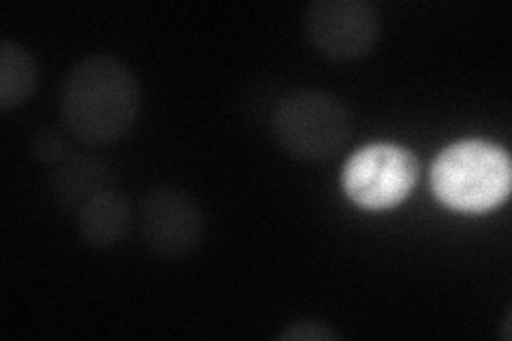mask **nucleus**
I'll return each mask as SVG.
<instances>
[{
    "label": "nucleus",
    "instance_id": "obj_3",
    "mask_svg": "<svg viewBox=\"0 0 512 341\" xmlns=\"http://www.w3.org/2000/svg\"><path fill=\"white\" fill-rule=\"evenodd\" d=\"M269 131L284 154L303 162H320L346 148L355 133V118L340 96L299 88L276 103Z\"/></svg>",
    "mask_w": 512,
    "mask_h": 341
},
{
    "label": "nucleus",
    "instance_id": "obj_10",
    "mask_svg": "<svg viewBox=\"0 0 512 341\" xmlns=\"http://www.w3.org/2000/svg\"><path fill=\"white\" fill-rule=\"evenodd\" d=\"M30 148H32V156H35L45 167H58L60 162H64L73 154L69 139L62 133L54 131V128H43V131H39L35 139H32Z\"/></svg>",
    "mask_w": 512,
    "mask_h": 341
},
{
    "label": "nucleus",
    "instance_id": "obj_12",
    "mask_svg": "<svg viewBox=\"0 0 512 341\" xmlns=\"http://www.w3.org/2000/svg\"><path fill=\"white\" fill-rule=\"evenodd\" d=\"M510 322H512V314L508 312L506 318H504V339L506 341H510V337H512V324Z\"/></svg>",
    "mask_w": 512,
    "mask_h": 341
},
{
    "label": "nucleus",
    "instance_id": "obj_1",
    "mask_svg": "<svg viewBox=\"0 0 512 341\" xmlns=\"http://www.w3.org/2000/svg\"><path fill=\"white\" fill-rule=\"evenodd\" d=\"M143 94L124 60L90 54L73 64L60 88V120L67 133L88 148H107L133 133Z\"/></svg>",
    "mask_w": 512,
    "mask_h": 341
},
{
    "label": "nucleus",
    "instance_id": "obj_11",
    "mask_svg": "<svg viewBox=\"0 0 512 341\" xmlns=\"http://www.w3.org/2000/svg\"><path fill=\"white\" fill-rule=\"evenodd\" d=\"M342 333L335 331L331 324L312 320V318H301L286 322L276 335L278 341H335L340 339Z\"/></svg>",
    "mask_w": 512,
    "mask_h": 341
},
{
    "label": "nucleus",
    "instance_id": "obj_4",
    "mask_svg": "<svg viewBox=\"0 0 512 341\" xmlns=\"http://www.w3.org/2000/svg\"><path fill=\"white\" fill-rule=\"evenodd\" d=\"M421 175V162L404 145L372 143L342 169V190L361 209L384 211L404 203Z\"/></svg>",
    "mask_w": 512,
    "mask_h": 341
},
{
    "label": "nucleus",
    "instance_id": "obj_7",
    "mask_svg": "<svg viewBox=\"0 0 512 341\" xmlns=\"http://www.w3.org/2000/svg\"><path fill=\"white\" fill-rule=\"evenodd\" d=\"M116 184V173L109 162L101 156L73 152L67 160L54 167L50 190L56 205L77 216L96 194H101Z\"/></svg>",
    "mask_w": 512,
    "mask_h": 341
},
{
    "label": "nucleus",
    "instance_id": "obj_6",
    "mask_svg": "<svg viewBox=\"0 0 512 341\" xmlns=\"http://www.w3.org/2000/svg\"><path fill=\"white\" fill-rule=\"evenodd\" d=\"M139 237L150 254L163 261H182L205 239L207 222L201 205L180 186H156L139 205Z\"/></svg>",
    "mask_w": 512,
    "mask_h": 341
},
{
    "label": "nucleus",
    "instance_id": "obj_5",
    "mask_svg": "<svg viewBox=\"0 0 512 341\" xmlns=\"http://www.w3.org/2000/svg\"><path fill=\"white\" fill-rule=\"evenodd\" d=\"M303 32L320 56L350 64L376 50L382 20L370 0H314L303 11Z\"/></svg>",
    "mask_w": 512,
    "mask_h": 341
},
{
    "label": "nucleus",
    "instance_id": "obj_9",
    "mask_svg": "<svg viewBox=\"0 0 512 341\" xmlns=\"http://www.w3.org/2000/svg\"><path fill=\"white\" fill-rule=\"evenodd\" d=\"M39 88L37 60L13 41L0 43V111L22 107Z\"/></svg>",
    "mask_w": 512,
    "mask_h": 341
},
{
    "label": "nucleus",
    "instance_id": "obj_8",
    "mask_svg": "<svg viewBox=\"0 0 512 341\" xmlns=\"http://www.w3.org/2000/svg\"><path fill=\"white\" fill-rule=\"evenodd\" d=\"M77 231L92 248H111L131 235L135 207L124 192L109 188L77 211Z\"/></svg>",
    "mask_w": 512,
    "mask_h": 341
},
{
    "label": "nucleus",
    "instance_id": "obj_2",
    "mask_svg": "<svg viewBox=\"0 0 512 341\" xmlns=\"http://www.w3.org/2000/svg\"><path fill=\"white\" fill-rule=\"evenodd\" d=\"M429 184L444 207L459 214H485L510 197L512 162L502 145L461 139L431 162Z\"/></svg>",
    "mask_w": 512,
    "mask_h": 341
}]
</instances>
